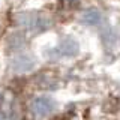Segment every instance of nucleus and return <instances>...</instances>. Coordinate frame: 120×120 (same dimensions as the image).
Wrapping results in <instances>:
<instances>
[{
    "label": "nucleus",
    "instance_id": "nucleus-4",
    "mask_svg": "<svg viewBox=\"0 0 120 120\" xmlns=\"http://www.w3.org/2000/svg\"><path fill=\"white\" fill-rule=\"evenodd\" d=\"M81 21L87 26H96L101 21V14L96 9H87L81 15Z\"/></svg>",
    "mask_w": 120,
    "mask_h": 120
},
{
    "label": "nucleus",
    "instance_id": "nucleus-2",
    "mask_svg": "<svg viewBox=\"0 0 120 120\" xmlns=\"http://www.w3.org/2000/svg\"><path fill=\"white\" fill-rule=\"evenodd\" d=\"M21 22L26 26L29 30L32 32H39V30H45L47 29V21H45L44 17L38 14H26L21 17Z\"/></svg>",
    "mask_w": 120,
    "mask_h": 120
},
{
    "label": "nucleus",
    "instance_id": "nucleus-3",
    "mask_svg": "<svg viewBox=\"0 0 120 120\" xmlns=\"http://www.w3.org/2000/svg\"><path fill=\"white\" fill-rule=\"evenodd\" d=\"M56 51H57L59 56H62V57H74V56L78 54V51H80V45L75 39L72 38H66V39H63L62 42L59 44V47L56 48Z\"/></svg>",
    "mask_w": 120,
    "mask_h": 120
},
{
    "label": "nucleus",
    "instance_id": "nucleus-1",
    "mask_svg": "<svg viewBox=\"0 0 120 120\" xmlns=\"http://www.w3.org/2000/svg\"><path fill=\"white\" fill-rule=\"evenodd\" d=\"M56 101L50 96H38L32 102V110L36 116L39 117H45V116L51 114L56 110Z\"/></svg>",
    "mask_w": 120,
    "mask_h": 120
},
{
    "label": "nucleus",
    "instance_id": "nucleus-5",
    "mask_svg": "<svg viewBox=\"0 0 120 120\" xmlns=\"http://www.w3.org/2000/svg\"><path fill=\"white\" fill-rule=\"evenodd\" d=\"M20 60H21V65H24V62L27 60V57H21ZM32 66H33V63H32V62H29L27 68H21V66H20V62H18V63H17V66H15V69H17V71H20V68H21V71H29Z\"/></svg>",
    "mask_w": 120,
    "mask_h": 120
}]
</instances>
